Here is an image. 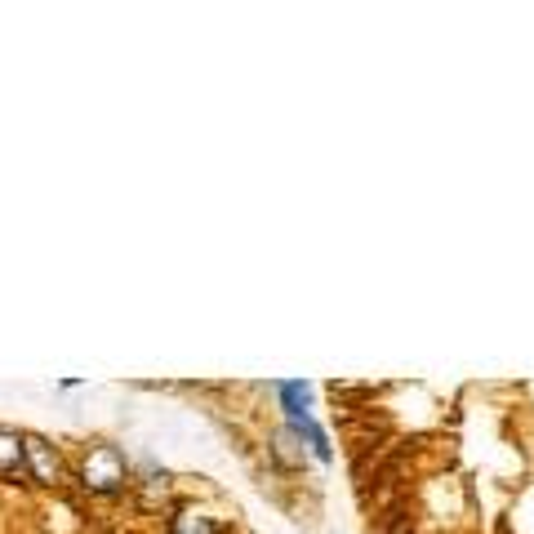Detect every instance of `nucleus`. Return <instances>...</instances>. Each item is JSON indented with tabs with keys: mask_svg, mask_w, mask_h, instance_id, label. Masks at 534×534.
<instances>
[{
	"mask_svg": "<svg viewBox=\"0 0 534 534\" xmlns=\"http://www.w3.org/2000/svg\"><path fill=\"white\" fill-rule=\"evenodd\" d=\"M276 401H281L285 419L299 423L303 414H308V405H312V383H276Z\"/></svg>",
	"mask_w": 534,
	"mask_h": 534,
	"instance_id": "20e7f679",
	"label": "nucleus"
},
{
	"mask_svg": "<svg viewBox=\"0 0 534 534\" xmlns=\"http://www.w3.org/2000/svg\"><path fill=\"white\" fill-rule=\"evenodd\" d=\"M0 477H27V459H23V432L0 428Z\"/></svg>",
	"mask_w": 534,
	"mask_h": 534,
	"instance_id": "7ed1b4c3",
	"label": "nucleus"
},
{
	"mask_svg": "<svg viewBox=\"0 0 534 534\" xmlns=\"http://www.w3.org/2000/svg\"><path fill=\"white\" fill-rule=\"evenodd\" d=\"M23 459H27V481H36V486H58L63 481V459L36 432H23Z\"/></svg>",
	"mask_w": 534,
	"mask_h": 534,
	"instance_id": "f03ea898",
	"label": "nucleus"
},
{
	"mask_svg": "<svg viewBox=\"0 0 534 534\" xmlns=\"http://www.w3.org/2000/svg\"><path fill=\"white\" fill-rule=\"evenodd\" d=\"M130 481V468H125L121 450L116 445H89L81 459V486L89 494H116Z\"/></svg>",
	"mask_w": 534,
	"mask_h": 534,
	"instance_id": "f257e3e1",
	"label": "nucleus"
},
{
	"mask_svg": "<svg viewBox=\"0 0 534 534\" xmlns=\"http://www.w3.org/2000/svg\"><path fill=\"white\" fill-rule=\"evenodd\" d=\"M392 534H410V530H392Z\"/></svg>",
	"mask_w": 534,
	"mask_h": 534,
	"instance_id": "6e6552de",
	"label": "nucleus"
},
{
	"mask_svg": "<svg viewBox=\"0 0 534 534\" xmlns=\"http://www.w3.org/2000/svg\"><path fill=\"white\" fill-rule=\"evenodd\" d=\"M290 428L299 432V441H308V450L316 454V459L330 463V454H334V450H330V437H325V428L312 419V414H303V419H299V423H290Z\"/></svg>",
	"mask_w": 534,
	"mask_h": 534,
	"instance_id": "39448f33",
	"label": "nucleus"
},
{
	"mask_svg": "<svg viewBox=\"0 0 534 534\" xmlns=\"http://www.w3.org/2000/svg\"><path fill=\"white\" fill-rule=\"evenodd\" d=\"M272 454L285 463V468H299V463H303V441H299V432H294L290 423H285V428L272 437Z\"/></svg>",
	"mask_w": 534,
	"mask_h": 534,
	"instance_id": "423d86ee",
	"label": "nucleus"
},
{
	"mask_svg": "<svg viewBox=\"0 0 534 534\" xmlns=\"http://www.w3.org/2000/svg\"><path fill=\"white\" fill-rule=\"evenodd\" d=\"M170 534H219V521H214L210 512H201V508H183L174 517V530Z\"/></svg>",
	"mask_w": 534,
	"mask_h": 534,
	"instance_id": "0eeeda50",
	"label": "nucleus"
}]
</instances>
